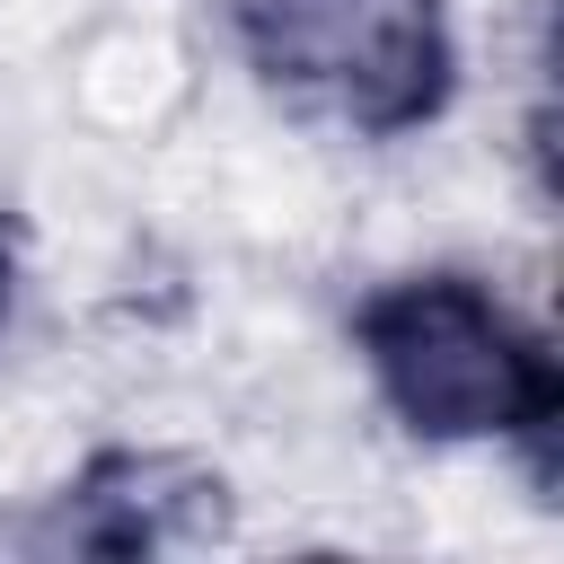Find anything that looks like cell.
I'll return each instance as SVG.
<instances>
[{
	"label": "cell",
	"mask_w": 564,
	"mask_h": 564,
	"mask_svg": "<svg viewBox=\"0 0 564 564\" xmlns=\"http://www.w3.org/2000/svg\"><path fill=\"white\" fill-rule=\"evenodd\" d=\"M352 361L379 414L423 449H511L529 485H555L564 361L538 317H520L467 264H414L352 300Z\"/></svg>",
	"instance_id": "6da1fadb"
},
{
	"label": "cell",
	"mask_w": 564,
	"mask_h": 564,
	"mask_svg": "<svg viewBox=\"0 0 564 564\" xmlns=\"http://www.w3.org/2000/svg\"><path fill=\"white\" fill-rule=\"evenodd\" d=\"M247 79L344 141H414L458 106L449 0H229Z\"/></svg>",
	"instance_id": "7a4b0ae2"
},
{
	"label": "cell",
	"mask_w": 564,
	"mask_h": 564,
	"mask_svg": "<svg viewBox=\"0 0 564 564\" xmlns=\"http://www.w3.org/2000/svg\"><path fill=\"white\" fill-rule=\"evenodd\" d=\"M229 529V476L185 449H88L53 494H35L0 538L26 555H167Z\"/></svg>",
	"instance_id": "3957f363"
},
{
	"label": "cell",
	"mask_w": 564,
	"mask_h": 564,
	"mask_svg": "<svg viewBox=\"0 0 564 564\" xmlns=\"http://www.w3.org/2000/svg\"><path fill=\"white\" fill-rule=\"evenodd\" d=\"M9 291H18V256H9V229H0V317H9Z\"/></svg>",
	"instance_id": "277c9868"
}]
</instances>
